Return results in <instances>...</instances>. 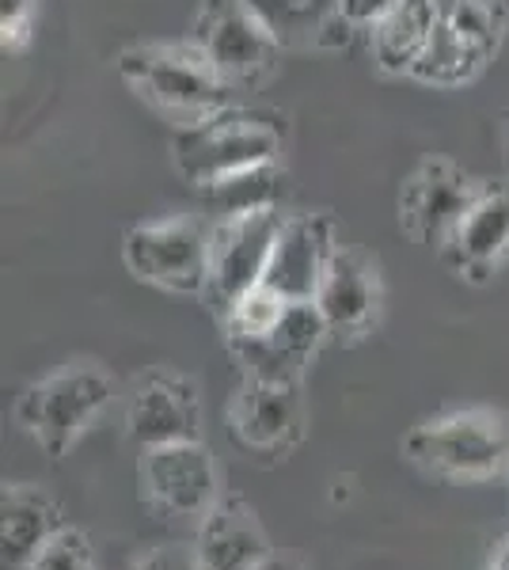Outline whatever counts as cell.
<instances>
[{"label":"cell","mask_w":509,"mask_h":570,"mask_svg":"<svg viewBox=\"0 0 509 570\" xmlns=\"http://www.w3.org/2000/svg\"><path fill=\"white\" fill-rule=\"evenodd\" d=\"M118 77L126 80L149 107L175 115L183 122H198L206 115L233 107L228 85L198 42H145L118 53Z\"/></svg>","instance_id":"obj_1"},{"label":"cell","mask_w":509,"mask_h":570,"mask_svg":"<svg viewBox=\"0 0 509 570\" xmlns=\"http://www.w3.org/2000/svg\"><path fill=\"white\" fill-rule=\"evenodd\" d=\"M403 453L422 472L457 483L509 475V419L487 407H464L425 419L407 434Z\"/></svg>","instance_id":"obj_2"},{"label":"cell","mask_w":509,"mask_h":570,"mask_svg":"<svg viewBox=\"0 0 509 570\" xmlns=\"http://www.w3.org/2000/svg\"><path fill=\"white\" fill-rule=\"evenodd\" d=\"M110 400H115V381L107 370H99L96 362H69L20 395L16 419L35 445L58 461L88 434Z\"/></svg>","instance_id":"obj_3"},{"label":"cell","mask_w":509,"mask_h":570,"mask_svg":"<svg viewBox=\"0 0 509 570\" xmlns=\"http://www.w3.org/2000/svg\"><path fill=\"white\" fill-rule=\"evenodd\" d=\"M277 153H282V130L271 118L236 107L179 126L172 141L175 168L198 190L221 176H233L239 168L277 160Z\"/></svg>","instance_id":"obj_4"},{"label":"cell","mask_w":509,"mask_h":570,"mask_svg":"<svg viewBox=\"0 0 509 570\" xmlns=\"http://www.w3.org/2000/svg\"><path fill=\"white\" fill-rule=\"evenodd\" d=\"M506 27V0H438L433 39L411 77L438 88L468 85L498 53Z\"/></svg>","instance_id":"obj_5"},{"label":"cell","mask_w":509,"mask_h":570,"mask_svg":"<svg viewBox=\"0 0 509 570\" xmlns=\"http://www.w3.org/2000/svg\"><path fill=\"white\" fill-rule=\"evenodd\" d=\"M123 259L137 282L202 297L209 285V225L183 214L141 220L126 233Z\"/></svg>","instance_id":"obj_6"},{"label":"cell","mask_w":509,"mask_h":570,"mask_svg":"<svg viewBox=\"0 0 509 570\" xmlns=\"http://www.w3.org/2000/svg\"><path fill=\"white\" fill-rule=\"evenodd\" d=\"M190 42H198V50L233 88L263 85L277 69V53H282V42L247 0H202Z\"/></svg>","instance_id":"obj_7"},{"label":"cell","mask_w":509,"mask_h":570,"mask_svg":"<svg viewBox=\"0 0 509 570\" xmlns=\"http://www.w3.org/2000/svg\"><path fill=\"white\" fill-rule=\"evenodd\" d=\"M282 220V209H255V214L217 217L209 225V285L202 297L217 316L263 282Z\"/></svg>","instance_id":"obj_8"},{"label":"cell","mask_w":509,"mask_h":570,"mask_svg":"<svg viewBox=\"0 0 509 570\" xmlns=\"http://www.w3.org/2000/svg\"><path fill=\"white\" fill-rule=\"evenodd\" d=\"M479 183L449 156L422 160L400 187V225L411 240L425 247H446L460 217L479 195Z\"/></svg>","instance_id":"obj_9"},{"label":"cell","mask_w":509,"mask_h":570,"mask_svg":"<svg viewBox=\"0 0 509 570\" xmlns=\"http://www.w3.org/2000/svg\"><path fill=\"white\" fill-rule=\"evenodd\" d=\"M141 491L168 518H202L221 499L217 464L202 441L141 449Z\"/></svg>","instance_id":"obj_10"},{"label":"cell","mask_w":509,"mask_h":570,"mask_svg":"<svg viewBox=\"0 0 509 570\" xmlns=\"http://www.w3.org/2000/svg\"><path fill=\"white\" fill-rule=\"evenodd\" d=\"M228 434L244 453L285 456L304 438L301 384H274L244 376L228 403Z\"/></svg>","instance_id":"obj_11"},{"label":"cell","mask_w":509,"mask_h":570,"mask_svg":"<svg viewBox=\"0 0 509 570\" xmlns=\"http://www.w3.org/2000/svg\"><path fill=\"white\" fill-rule=\"evenodd\" d=\"M327 324L312 301H293L282 320L247 343H228V354L239 362L244 376L274 384H301L304 370L316 362L320 346L327 343Z\"/></svg>","instance_id":"obj_12"},{"label":"cell","mask_w":509,"mask_h":570,"mask_svg":"<svg viewBox=\"0 0 509 570\" xmlns=\"http://www.w3.org/2000/svg\"><path fill=\"white\" fill-rule=\"evenodd\" d=\"M126 434L141 449L202 441V400L194 381L172 370H149L134 384Z\"/></svg>","instance_id":"obj_13"},{"label":"cell","mask_w":509,"mask_h":570,"mask_svg":"<svg viewBox=\"0 0 509 570\" xmlns=\"http://www.w3.org/2000/svg\"><path fill=\"white\" fill-rule=\"evenodd\" d=\"M312 305L320 308L331 338L369 335V331L376 327V320H381V305H384V289H381L376 263L369 259L361 247L339 244Z\"/></svg>","instance_id":"obj_14"},{"label":"cell","mask_w":509,"mask_h":570,"mask_svg":"<svg viewBox=\"0 0 509 570\" xmlns=\"http://www.w3.org/2000/svg\"><path fill=\"white\" fill-rule=\"evenodd\" d=\"M335 220L327 214H293L282 220L263 285L285 301H316V289L335 255Z\"/></svg>","instance_id":"obj_15"},{"label":"cell","mask_w":509,"mask_h":570,"mask_svg":"<svg viewBox=\"0 0 509 570\" xmlns=\"http://www.w3.org/2000/svg\"><path fill=\"white\" fill-rule=\"evenodd\" d=\"M194 551L206 570H255L263 559L274 556L258 510L239 494H221L202 513Z\"/></svg>","instance_id":"obj_16"},{"label":"cell","mask_w":509,"mask_h":570,"mask_svg":"<svg viewBox=\"0 0 509 570\" xmlns=\"http://www.w3.org/2000/svg\"><path fill=\"white\" fill-rule=\"evenodd\" d=\"M449 266L471 282H483L509 255V183H495L476 195L457 233L441 247Z\"/></svg>","instance_id":"obj_17"},{"label":"cell","mask_w":509,"mask_h":570,"mask_svg":"<svg viewBox=\"0 0 509 570\" xmlns=\"http://www.w3.org/2000/svg\"><path fill=\"white\" fill-rule=\"evenodd\" d=\"M438 23V0H400L369 27V50L384 72H414Z\"/></svg>","instance_id":"obj_18"},{"label":"cell","mask_w":509,"mask_h":570,"mask_svg":"<svg viewBox=\"0 0 509 570\" xmlns=\"http://www.w3.org/2000/svg\"><path fill=\"white\" fill-rule=\"evenodd\" d=\"M4 525H0V540H4V563L8 567H31L35 556L50 544L53 532H61V510L53 505L50 494L35 491V487H8L4 491Z\"/></svg>","instance_id":"obj_19"},{"label":"cell","mask_w":509,"mask_h":570,"mask_svg":"<svg viewBox=\"0 0 509 570\" xmlns=\"http://www.w3.org/2000/svg\"><path fill=\"white\" fill-rule=\"evenodd\" d=\"M282 168L277 160L252 164L239 168L233 176L213 179L209 187H202V198L217 217H236V214H255V209H277L282 206Z\"/></svg>","instance_id":"obj_20"},{"label":"cell","mask_w":509,"mask_h":570,"mask_svg":"<svg viewBox=\"0 0 509 570\" xmlns=\"http://www.w3.org/2000/svg\"><path fill=\"white\" fill-rule=\"evenodd\" d=\"M282 46H316L323 23L339 16V0H247Z\"/></svg>","instance_id":"obj_21"},{"label":"cell","mask_w":509,"mask_h":570,"mask_svg":"<svg viewBox=\"0 0 509 570\" xmlns=\"http://www.w3.org/2000/svg\"><path fill=\"white\" fill-rule=\"evenodd\" d=\"M27 570H96V556H91L85 532L65 525L61 532H53L50 544L35 556V563Z\"/></svg>","instance_id":"obj_22"},{"label":"cell","mask_w":509,"mask_h":570,"mask_svg":"<svg viewBox=\"0 0 509 570\" xmlns=\"http://www.w3.org/2000/svg\"><path fill=\"white\" fill-rule=\"evenodd\" d=\"M35 0H0V31H4V50L16 53L31 39Z\"/></svg>","instance_id":"obj_23"},{"label":"cell","mask_w":509,"mask_h":570,"mask_svg":"<svg viewBox=\"0 0 509 570\" xmlns=\"http://www.w3.org/2000/svg\"><path fill=\"white\" fill-rule=\"evenodd\" d=\"M134 570H206L198 559L194 548H183V544H164V548H153L149 556L137 559Z\"/></svg>","instance_id":"obj_24"},{"label":"cell","mask_w":509,"mask_h":570,"mask_svg":"<svg viewBox=\"0 0 509 570\" xmlns=\"http://www.w3.org/2000/svg\"><path fill=\"white\" fill-rule=\"evenodd\" d=\"M392 4H400V0H339V16H346L354 27H365L369 31Z\"/></svg>","instance_id":"obj_25"},{"label":"cell","mask_w":509,"mask_h":570,"mask_svg":"<svg viewBox=\"0 0 509 570\" xmlns=\"http://www.w3.org/2000/svg\"><path fill=\"white\" fill-rule=\"evenodd\" d=\"M487 570H509V529L495 540V548H490Z\"/></svg>","instance_id":"obj_26"},{"label":"cell","mask_w":509,"mask_h":570,"mask_svg":"<svg viewBox=\"0 0 509 570\" xmlns=\"http://www.w3.org/2000/svg\"><path fill=\"white\" fill-rule=\"evenodd\" d=\"M255 570H304L297 559H285V556H271V559H263Z\"/></svg>","instance_id":"obj_27"}]
</instances>
